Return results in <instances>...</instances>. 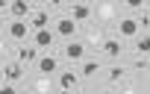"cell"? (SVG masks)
I'll return each instance as SVG.
<instances>
[{"label":"cell","mask_w":150,"mask_h":94,"mask_svg":"<svg viewBox=\"0 0 150 94\" xmlns=\"http://www.w3.org/2000/svg\"><path fill=\"white\" fill-rule=\"evenodd\" d=\"M53 33H56V38L65 44V41H74V38H80V33H83V27L74 21L68 12H56V21H53Z\"/></svg>","instance_id":"obj_1"},{"label":"cell","mask_w":150,"mask_h":94,"mask_svg":"<svg viewBox=\"0 0 150 94\" xmlns=\"http://www.w3.org/2000/svg\"><path fill=\"white\" fill-rule=\"evenodd\" d=\"M59 56H62V62H68V65H80V62H86V59L91 56V50L86 47L83 38H74V41L59 44Z\"/></svg>","instance_id":"obj_2"},{"label":"cell","mask_w":150,"mask_h":94,"mask_svg":"<svg viewBox=\"0 0 150 94\" xmlns=\"http://www.w3.org/2000/svg\"><path fill=\"white\" fill-rule=\"evenodd\" d=\"M56 9H59V6H53V3H47V6H35V9H33V15L27 18L30 30H33V33H38V30H53Z\"/></svg>","instance_id":"obj_3"},{"label":"cell","mask_w":150,"mask_h":94,"mask_svg":"<svg viewBox=\"0 0 150 94\" xmlns=\"http://www.w3.org/2000/svg\"><path fill=\"white\" fill-rule=\"evenodd\" d=\"M0 68H3L6 82H12V85H27V82H30V68L21 65V62L12 59V56H6L3 62H0Z\"/></svg>","instance_id":"obj_4"},{"label":"cell","mask_w":150,"mask_h":94,"mask_svg":"<svg viewBox=\"0 0 150 94\" xmlns=\"http://www.w3.org/2000/svg\"><path fill=\"white\" fill-rule=\"evenodd\" d=\"M56 88L59 91H83V79L77 74V65H62V71L56 74Z\"/></svg>","instance_id":"obj_5"},{"label":"cell","mask_w":150,"mask_h":94,"mask_svg":"<svg viewBox=\"0 0 150 94\" xmlns=\"http://www.w3.org/2000/svg\"><path fill=\"white\" fill-rule=\"evenodd\" d=\"M3 35L12 41V44H27L33 38V30L27 21H6L3 24Z\"/></svg>","instance_id":"obj_6"},{"label":"cell","mask_w":150,"mask_h":94,"mask_svg":"<svg viewBox=\"0 0 150 94\" xmlns=\"http://www.w3.org/2000/svg\"><path fill=\"white\" fill-rule=\"evenodd\" d=\"M115 35L121 38V41H135L138 35H141V27H138V21L132 18V15H124V18H118V24H115Z\"/></svg>","instance_id":"obj_7"},{"label":"cell","mask_w":150,"mask_h":94,"mask_svg":"<svg viewBox=\"0 0 150 94\" xmlns=\"http://www.w3.org/2000/svg\"><path fill=\"white\" fill-rule=\"evenodd\" d=\"M12 59H18L21 65H27V68H35V62H38V56H41V50L33 44V41H27V44H12V53H9Z\"/></svg>","instance_id":"obj_8"},{"label":"cell","mask_w":150,"mask_h":94,"mask_svg":"<svg viewBox=\"0 0 150 94\" xmlns=\"http://www.w3.org/2000/svg\"><path fill=\"white\" fill-rule=\"evenodd\" d=\"M33 71L41 74V76H56V74L62 71V56H59V53H41Z\"/></svg>","instance_id":"obj_9"},{"label":"cell","mask_w":150,"mask_h":94,"mask_svg":"<svg viewBox=\"0 0 150 94\" xmlns=\"http://www.w3.org/2000/svg\"><path fill=\"white\" fill-rule=\"evenodd\" d=\"M124 50H127V47H124V41H121L118 35H106V38H103V47H100L97 56H100L103 62H118V59L124 56Z\"/></svg>","instance_id":"obj_10"},{"label":"cell","mask_w":150,"mask_h":94,"mask_svg":"<svg viewBox=\"0 0 150 94\" xmlns=\"http://www.w3.org/2000/svg\"><path fill=\"white\" fill-rule=\"evenodd\" d=\"M65 12H68V15H71L74 21H77V24H80L83 30L94 24V6H91V3H71V6L65 9Z\"/></svg>","instance_id":"obj_11"},{"label":"cell","mask_w":150,"mask_h":94,"mask_svg":"<svg viewBox=\"0 0 150 94\" xmlns=\"http://www.w3.org/2000/svg\"><path fill=\"white\" fill-rule=\"evenodd\" d=\"M109 33H106V27H100V24H91V27H86L83 30V41H86V47L88 50H94V53H100V47H103V38H106Z\"/></svg>","instance_id":"obj_12"},{"label":"cell","mask_w":150,"mask_h":94,"mask_svg":"<svg viewBox=\"0 0 150 94\" xmlns=\"http://www.w3.org/2000/svg\"><path fill=\"white\" fill-rule=\"evenodd\" d=\"M100 71H106V62H103L100 56H88L86 62H80V65H77V74H80V79H83V82H86V79L100 76Z\"/></svg>","instance_id":"obj_13"},{"label":"cell","mask_w":150,"mask_h":94,"mask_svg":"<svg viewBox=\"0 0 150 94\" xmlns=\"http://www.w3.org/2000/svg\"><path fill=\"white\" fill-rule=\"evenodd\" d=\"M30 41H33L41 53H56V47H59V38H56L53 30H38V33H33Z\"/></svg>","instance_id":"obj_14"},{"label":"cell","mask_w":150,"mask_h":94,"mask_svg":"<svg viewBox=\"0 0 150 94\" xmlns=\"http://www.w3.org/2000/svg\"><path fill=\"white\" fill-rule=\"evenodd\" d=\"M94 24H100V27L118 24V6L115 3H97L94 6Z\"/></svg>","instance_id":"obj_15"},{"label":"cell","mask_w":150,"mask_h":94,"mask_svg":"<svg viewBox=\"0 0 150 94\" xmlns=\"http://www.w3.org/2000/svg\"><path fill=\"white\" fill-rule=\"evenodd\" d=\"M33 3H27V0H12L9 3V12H6V21H27L33 15Z\"/></svg>","instance_id":"obj_16"},{"label":"cell","mask_w":150,"mask_h":94,"mask_svg":"<svg viewBox=\"0 0 150 94\" xmlns=\"http://www.w3.org/2000/svg\"><path fill=\"white\" fill-rule=\"evenodd\" d=\"M35 94H56L59 88H56V76H41V74H35L30 82H27Z\"/></svg>","instance_id":"obj_17"},{"label":"cell","mask_w":150,"mask_h":94,"mask_svg":"<svg viewBox=\"0 0 150 94\" xmlns=\"http://www.w3.org/2000/svg\"><path fill=\"white\" fill-rule=\"evenodd\" d=\"M127 65H118V62H112V65H106V71H103V76H106V82L109 85H118V82H124L127 79Z\"/></svg>","instance_id":"obj_18"},{"label":"cell","mask_w":150,"mask_h":94,"mask_svg":"<svg viewBox=\"0 0 150 94\" xmlns=\"http://www.w3.org/2000/svg\"><path fill=\"white\" fill-rule=\"evenodd\" d=\"M132 56H150V33H141L135 41H132Z\"/></svg>","instance_id":"obj_19"},{"label":"cell","mask_w":150,"mask_h":94,"mask_svg":"<svg viewBox=\"0 0 150 94\" xmlns=\"http://www.w3.org/2000/svg\"><path fill=\"white\" fill-rule=\"evenodd\" d=\"M127 68L129 71H150V62H147V56H132L127 62Z\"/></svg>","instance_id":"obj_20"},{"label":"cell","mask_w":150,"mask_h":94,"mask_svg":"<svg viewBox=\"0 0 150 94\" xmlns=\"http://www.w3.org/2000/svg\"><path fill=\"white\" fill-rule=\"evenodd\" d=\"M135 21H138V27H141V33H150V12L147 9H141L138 15H132Z\"/></svg>","instance_id":"obj_21"},{"label":"cell","mask_w":150,"mask_h":94,"mask_svg":"<svg viewBox=\"0 0 150 94\" xmlns=\"http://www.w3.org/2000/svg\"><path fill=\"white\" fill-rule=\"evenodd\" d=\"M124 12H132V15H138L141 9H144V0H127V3L121 6Z\"/></svg>","instance_id":"obj_22"},{"label":"cell","mask_w":150,"mask_h":94,"mask_svg":"<svg viewBox=\"0 0 150 94\" xmlns=\"http://www.w3.org/2000/svg\"><path fill=\"white\" fill-rule=\"evenodd\" d=\"M9 53H12V41H9V38L3 35V33H0V62H3V59H6Z\"/></svg>","instance_id":"obj_23"},{"label":"cell","mask_w":150,"mask_h":94,"mask_svg":"<svg viewBox=\"0 0 150 94\" xmlns=\"http://www.w3.org/2000/svg\"><path fill=\"white\" fill-rule=\"evenodd\" d=\"M18 91H21V85H12V82L0 85V94H18Z\"/></svg>","instance_id":"obj_24"},{"label":"cell","mask_w":150,"mask_h":94,"mask_svg":"<svg viewBox=\"0 0 150 94\" xmlns=\"http://www.w3.org/2000/svg\"><path fill=\"white\" fill-rule=\"evenodd\" d=\"M9 12V0H0V15H6Z\"/></svg>","instance_id":"obj_25"},{"label":"cell","mask_w":150,"mask_h":94,"mask_svg":"<svg viewBox=\"0 0 150 94\" xmlns=\"http://www.w3.org/2000/svg\"><path fill=\"white\" fill-rule=\"evenodd\" d=\"M18 94H35V91H33L30 85H21V91H18Z\"/></svg>","instance_id":"obj_26"},{"label":"cell","mask_w":150,"mask_h":94,"mask_svg":"<svg viewBox=\"0 0 150 94\" xmlns=\"http://www.w3.org/2000/svg\"><path fill=\"white\" fill-rule=\"evenodd\" d=\"M3 24H6V15H0V33H3Z\"/></svg>","instance_id":"obj_27"},{"label":"cell","mask_w":150,"mask_h":94,"mask_svg":"<svg viewBox=\"0 0 150 94\" xmlns=\"http://www.w3.org/2000/svg\"><path fill=\"white\" fill-rule=\"evenodd\" d=\"M0 85H6V76H3V68H0Z\"/></svg>","instance_id":"obj_28"},{"label":"cell","mask_w":150,"mask_h":94,"mask_svg":"<svg viewBox=\"0 0 150 94\" xmlns=\"http://www.w3.org/2000/svg\"><path fill=\"white\" fill-rule=\"evenodd\" d=\"M56 94H83V91H56Z\"/></svg>","instance_id":"obj_29"},{"label":"cell","mask_w":150,"mask_h":94,"mask_svg":"<svg viewBox=\"0 0 150 94\" xmlns=\"http://www.w3.org/2000/svg\"><path fill=\"white\" fill-rule=\"evenodd\" d=\"M121 94H135V88H124V91H121Z\"/></svg>","instance_id":"obj_30"},{"label":"cell","mask_w":150,"mask_h":94,"mask_svg":"<svg viewBox=\"0 0 150 94\" xmlns=\"http://www.w3.org/2000/svg\"><path fill=\"white\" fill-rule=\"evenodd\" d=\"M144 9H147V12H150V3H144Z\"/></svg>","instance_id":"obj_31"},{"label":"cell","mask_w":150,"mask_h":94,"mask_svg":"<svg viewBox=\"0 0 150 94\" xmlns=\"http://www.w3.org/2000/svg\"><path fill=\"white\" fill-rule=\"evenodd\" d=\"M147 62H150V56H147Z\"/></svg>","instance_id":"obj_32"}]
</instances>
